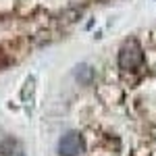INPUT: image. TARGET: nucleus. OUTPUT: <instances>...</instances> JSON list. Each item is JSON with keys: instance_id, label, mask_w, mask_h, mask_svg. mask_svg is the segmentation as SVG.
Listing matches in <instances>:
<instances>
[{"instance_id": "f257e3e1", "label": "nucleus", "mask_w": 156, "mask_h": 156, "mask_svg": "<svg viewBox=\"0 0 156 156\" xmlns=\"http://www.w3.org/2000/svg\"><path fill=\"white\" fill-rule=\"evenodd\" d=\"M119 67L123 71H133L137 67L144 65V50L140 46V42L131 37L127 42H123V46L119 48Z\"/></svg>"}, {"instance_id": "f03ea898", "label": "nucleus", "mask_w": 156, "mask_h": 156, "mask_svg": "<svg viewBox=\"0 0 156 156\" xmlns=\"http://www.w3.org/2000/svg\"><path fill=\"white\" fill-rule=\"evenodd\" d=\"M85 150V142L79 131H67L58 140V154L60 156H81Z\"/></svg>"}, {"instance_id": "7ed1b4c3", "label": "nucleus", "mask_w": 156, "mask_h": 156, "mask_svg": "<svg viewBox=\"0 0 156 156\" xmlns=\"http://www.w3.org/2000/svg\"><path fill=\"white\" fill-rule=\"evenodd\" d=\"M75 79L79 81V83H92V79H94V69L90 67V65H85V62H81V65H77L75 67Z\"/></svg>"}, {"instance_id": "20e7f679", "label": "nucleus", "mask_w": 156, "mask_h": 156, "mask_svg": "<svg viewBox=\"0 0 156 156\" xmlns=\"http://www.w3.org/2000/svg\"><path fill=\"white\" fill-rule=\"evenodd\" d=\"M0 154H2V156L15 154V140H12V137H6V140L0 142Z\"/></svg>"}]
</instances>
